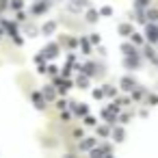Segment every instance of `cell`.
I'll return each instance as SVG.
<instances>
[{"mask_svg": "<svg viewBox=\"0 0 158 158\" xmlns=\"http://www.w3.org/2000/svg\"><path fill=\"white\" fill-rule=\"evenodd\" d=\"M80 74H85L87 78H95V76H102L104 74V65L95 63V61H87V63H80Z\"/></svg>", "mask_w": 158, "mask_h": 158, "instance_id": "6da1fadb", "label": "cell"}, {"mask_svg": "<svg viewBox=\"0 0 158 158\" xmlns=\"http://www.w3.org/2000/svg\"><path fill=\"white\" fill-rule=\"evenodd\" d=\"M143 37L147 44L158 46V22H145L143 24Z\"/></svg>", "mask_w": 158, "mask_h": 158, "instance_id": "7a4b0ae2", "label": "cell"}, {"mask_svg": "<svg viewBox=\"0 0 158 158\" xmlns=\"http://www.w3.org/2000/svg\"><path fill=\"white\" fill-rule=\"evenodd\" d=\"M121 65H123V69H128V72H134V69H139V67L143 65V56H141V54L123 56V59H121Z\"/></svg>", "mask_w": 158, "mask_h": 158, "instance_id": "3957f363", "label": "cell"}, {"mask_svg": "<svg viewBox=\"0 0 158 158\" xmlns=\"http://www.w3.org/2000/svg\"><path fill=\"white\" fill-rule=\"evenodd\" d=\"M52 2H54V0H35L33 7H31V13H33V15H44V13L52 7Z\"/></svg>", "mask_w": 158, "mask_h": 158, "instance_id": "277c9868", "label": "cell"}, {"mask_svg": "<svg viewBox=\"0 0 158 158\" xmlns=\"http://www.w3.org/2000/svg\"><path fill=\"white\" fill-rule=\"evenodd\" d=\"M67 108L72 110V115H74V117H80V119L89 113V106H87L85 102H67Z\"/></svg>", "mask_w": 158, "mask_h": 158, "instance_id": "5b68a950", "label": "cell"}, {"mask_svg": "<svg viewBox=\"0 0 158 158\" xmlns=\"http://www.w3.org/2000/svg\"><path fill=\"white\" fill-rule=\"evenodd\" d=\"M139 54H141L143 59H147V61H152V63H158V56H156V50H154V46H152V44H147V41H145V44L141 46V52H139Z\"/></svg>", "mask_w": 158, "mask_h": 158, "instance_id": "8992f818", "label": "cell"}, {"mask_svg": "<svg viewBox=\"0 0 158 158\" xmlns=\"http://www.w3.org/2000/svg\"><path fill=\"white\" fill-rule=\"evenodd\" d=\"M108 139H113L115 143H123L126 141V128L121 126V123H115L113 128H110V136Z\"/></svg>", "mask_w": 158, "mask_h": 158, "instance_id": "52a82bcc", "label": "cell"}, {"mask_svg": "<svg viewBox=\"0 0 158 158\" xmlns=\"http://www.w3.org/2000/svg\"><path fill=\"white\" fill-rule=\"evenodd\" d=\"M59 52H61V44H48V46L41 50V54H44L46 59H50V61H52V59H56V56H59Z\"/></svg>", "mask_w": 158, "mask_h": 158, "instance_id": "ba28073f", "label": "cell"}, {"mask_svg": "<svg viewBox=\"0 0 158 158\" xmlns=\"http://www.w3.org/2000/svg\"><path fill=\"white\" fill-rule=\"evenodd\" d=\"M136 85H139V82H136L132 76H121V80H119V89H121L123 93H130Z\"/></svg>", "mask_w": 158, "mask_h": 158, "instance_id": "9c48e42d", "label": "cell"}, {"mask_svg": "<svg viewBox=\"0 0 158 158\" xmlns=\"http://www.w3.org/2000/svg\"><path fill=\"white\" fill-rule=\"evenodd\" d=\"M119 50H121V54L123 56H132V54H139V48L130 41V39H126V41H121V46H119Z\"/></svg>", "mask_w": 158, "mask_h": 158, "instance_id": "30bf717a", "label": "cell"}, {"mask_svg": "<svg viewBox=\"0 0 158 158\" xmlns=\"http://www.w3.org/2000/svg\"><path fill=\"white\" fill-rule=\"evenodd\" d=\"M31 100H33V104H35V108H37V110H44V108L48 106V100L41 95V91H33Z\"/></svg>", "mask_w": 158, "mask_h": 158, "instance_id": "8fae6325", "label": "cell"}, {"mask_svg": "<svg viewBox=\"0 0 158 158\" xmlns=\"http://www.w3.org/2000/svg\"><path fill=\"white\" fill-rule=\"evenodd\" d=\"M93 145H98V139H95V136H80L78 149H80V152H89Z\"/></svg>", "mask_w": 158, "mask_h": 158, "instance_id": "7c38bea8", "label": "cell"}, {"mask_svg": "<svg viewBox=\"0 0 158 158\" xmlns=\"http://www.w3.org/2000/svg\"><path fill=\"white\" fill-rule=\"evenodd\" d=\"M93 128H95V134H98L100 139H108V136H110V128H113V126L104 121V123H95Z\"/></svg>", "mask_w": 158, "mask_h": 158, "instance_id": "4fadbf2b", "label": "cell"}, {"mask_svg": "<svg viewBox=\"0 0 158 158\" xmlns=\"http://www.w3.org/2000/svg\"><path fill=\"white\" fill-rule=\"evenodd\" d=\"M89 154L91 156H102V154H115V149H113V145H93L89 149Z\"/></svg>", "mask_w": 158, "mask_h": 158, "instance_id": "5bb4252c", "label": "cell"}, {"mask_svg": "<svg viewBox=\"0 0 158 158\" xmlns=\"http://www.w3.org/2000/svg\"><path fill=\"white\" fill-rule=\"evenodd\" d=\"M41 95H44L48 102H54V100L59 98V93H56V87H54V85H46V87L41 89Z\"/></svg>", "mask_w": 158, "mask_h": 158, "instance_id": "9a60e30c", "label": "cell"}, {"mask_svg": "<svg viewBox=\"0 0 158 158\" xmlns=\"http://www.w3.org/2000/svg\"><path fill=\"white\" fill-rule=\"evenodd\" d=\"M145 95H147V89H145V87H141V85H136V87L130 91L132 102H141V100H145Z\"/></svg>", "mask_w": 158, "mask_h": 158, "instance_id": "2e32d148", "label": "cell"}, {"mask_svg": "<svg viewBox=\"0 0 158 158\" xmlns=\"http://www.w3.org/2000/svg\"><path fill=\"white\" fill-rule=\"evenodd\" d=\"M56 28H59V22H56V20H50V22H46V24L41 26V35L50 37V35L56 33Z\"/></svg>", "mask_w": 158, "mask_h": 158, "instance_id": "e0dca14e", "label": "cell"}, {"mask_svg": "<svg viewBox=\"0 0 158 158\" xmlns=\"http://www.w3.org/2000/svg\"><path fill=\"white\" fill-rule=\"evenodd\" d=\"M134 31V26H132V22H121L119 26H117V33H119V37H130V33Z\"/></svg>", "mask_w": 158, "mask_h": 158, "instance_id": "ac0fdd59", "label": "cell"}, {"mask_svg": "<svg viewBox=\"0 0 158 158\" xmlns=\"http://www.w3.org/2000/svg\"><path fill=\"white\" fill-rule=\"evenodd\" d=\"M102 119H104L106 123H110V126H115V123H117V115H115L108 106H104V108H102Z\"/></svg>", "mask_w": 158, "mask_h": 158, "instance_id": "d6986e66", "label": "cell"}, {"mask_svg": "<svg viewBox=\"0 0 158 158\" xmlns=\"http://www.w3.org/2000/svg\"><path fill=\"white\" fill-rule=\"evenodd\" d=\"M74 85H76L78 89H89V85H91V78H87L85 74H80V72H78V76H76Z\"/></svg>", "mask_w": 158, "mask_h": 158, "instance_id": "ffe728a7", "label": "cell"}, {"mask_svg": "<svg viewBox=\"0 0 158 158\" xmlns=\"http://www.w3.org/2000/svg\"><path fill=\"white\" fill-rule=\"evenodd\" d=\"M100 89H102V93H104V98H108V100H113V98L117 95V87H115V85H110V82H106V85H102Z\"/></svg>", "mask_w": 158, "mask_h": 158, "instance_id": "44dd1931", "label": "cell"}, {"mask_svg": "<svg viewBox=\"0 0 158 158\" xmlns=\"http://www.w3.org/2000/svg\"><path fill=\"white\" fill-rule=\"evenodd\" d=\"M95 22H100V11L87 7V24H95Z\"/></svg>", "mask_w": 158, "mask_h": 158, "instance_id": "7402d4cb", "label": "cell"}, {"mask_svg": "<svg viewBox=\"0 0 158 158\" xmlns=\"http://www.w3.org/2000/svg\"><path fill=\"white\" fill-rule=\"evenodd\" d=\"M128 39H130V41H132V44H134L136 48H141V46L145 44V37H143V33H136V31H132Z\"/></svg>", "mask_w": 158, "mask_h": 158, "instance_id": "603a6c76", "label": "cell"}, {"mask_svg": "<svg viewBox=\"0 0 158 158\" xmlns=\"http://www.w3.org/2000/svg\"><path fill=\"white\" fill-rule=\"evenodd\" d=\"M78 48H82L85 54H91V41H89L87 35H85V37H78Z\"/></svg>", "mask_w": 158, "mask_h": 158, "instance_id": "cb8c5ba5", "label": "cell"}, {"mask_svg": "<svg viewBox=\"0 0 158 158\" xmlns=\"http://www.w3.org/2000/svg\"><path fill=\"white\" fill-rule=\"evenodd\" d=\"M145 22H158V9L147 7L145 9Z\"/></svg>", "mask_w": 158, "mask_h": 158, "instance_id": "d4e9b609", "label": "cell"}, {"mask_svg": "<svg viewBox=\"0 0 158 158\" xmlns=\"http://www.w3.org/2000/svg\"><path fill=\"white\" fill-rule=\"evenodd\" d=\"M113 100H115V102H117V104H119L121 108H123V106H130V104H132V98H130V93H126V95H121V98H117V95H115Z\"/></svg>", "mask_w": 158, "mask_h": 158, "instance_id": "484cf974", "label": "cell"}, {"mask_svg": "<svg viewBox=\"0 0 158 158\" xmlns=\"http://www.w3.org/2000/svg\"><path fill=\"white\" fill-rule=\"evenodd\" d=\"M130 119H132V113H128V110H121V113L117 115V123H121V126L130 123Z\"/></svg>", "mask_w": 158, "mask_h": 158, "instance_id": "4316f807", "label": "cell"}, {"mask_svg": "<svg viewBox=\"0 0 158 158\" xmlns=\"http://www.w3.org/2000/svg\"><path fill=\"white\" fill-rule=\"evenodd\" d=\"M82 121H85V126H87V128H93V126L98 123V117H95V115H89V113H87V115L82 117Z\"/></svg>", "mask_w": 158, "mask_h": 158, "instance_id": "83f0119b", "label": "cell"}, {"mask_svg": "<svg viewBox=\"0 0 158 158\" xmlns=\"http://www.w3.org/2000/svg\"><path fill=\"white\" fill-rule=\"evenodd\" d=\"M100 15H102V18H110V15H113V7H110V5L100 7Z\"/></svg>", "mask_w": 158, "mask_h": 158, "instance_id": "f1b7e54d", "label": "cell"}, {"mask_svg": "<svg viewBox=\"0 0 158 158\" xmlns=\"http://www.w3.org/2000/svg\"><path fill=\"white\" fill-rule=\"evenodd\" d=\"M87 37H89V41H91V46L102 44V35H100V33H91V35H87Z\"/></svg>", "mask_w": 158, "mask_h": 158, "instance_id": "f546056e", "label": "cell"}, {"mask_svg": "<svg viewBox=\"0 0 158 158\" xmlns=\"http://www.w3.org/2000/svg\"><path fill=\"white\" fill-rule=\"evenodd\" d=\"M65 44H67V48H69V50H76V48H78V37H69V35H67Z\"/></svg>", "mask_w": 158, "mask_h": 158, "instance_id": "4dcf8cb0", "label": "cell"}, {"mask_svg": "<svg viewBox=\"0 0 158 158\" xmlns=\"http://www.w3.org/2000/svg\"><path fill=\"white\" fill-rule=\"evenodd\" d=\"M145 100H147V104H149V106H156V104H158V95H156V93H149V91H147Z\"/></svg>", "mask_w": 158, "mask_h": 158, "instance_id": "1f68e13d", "label": "cell"}, {"mask_svg": "<svg viewBox=\"0 0 158 158\" xmlns=\"http://www.w3.org/2000/svg\"><path fill=\"white\" fill-rule=\"evenodd\" d=\"M152 0H134V9H147Z\"/></svg>", "mask_w": 158, "mask_h": 158, "instance_id": "d6a6232c", "label": "cell"}, {"mask_svg": "<svg viewBox=\"0 0 158 158\" xmlns=\"http://www.w3.org/2000/svg\"><path fill=\"white\" fill-rule=\"evenodd\" d=\"M72 72H74V69H72V65H67V63H65V67L61 69V74H59V76H63V78H72Z\"/></svg>", "mask_w": 158, "mask_h": 158, "instance_id": "836d02e7", "label": "cell"}, {"mask_svg": "<svg viewBox=\"0 0 158 158\" xmlns=\"http://www.w3.org/2000/svg\"><path fill=\"white\" fill-rule=\"evenodd\" d=\"M91 95H93V100H104V93H102V89L98 87V89H93L91 91Z\"/></svg>", "mask_w": 158, "mask_h": 158, "instance_id": "e575fe53", "label": "cell"}, {"mask_svg": "<svg viewBox=\"0 0 158 158\" xmlns=\"http://www.w3.org/2000/svg\"><path fill=\"white\" fill-rule=\"evenodd\" d=\"M76 7L78 9H87V7H91V0H76Z\"/></svg>", "mask_w": 158, "mask_h": 158, "instance_id": "d590c367", "label": "cell"}, {"mask_svg": "<svg viewBox=\"0 0 158 158\" xmlns=\"http://www.w3.org/2000/svg\"><path fill=\"white\" fill-rule=\"evenodd\" d=\"M9 2H11V7H13L15 11H20V9L24 7V0H9Z\"/></svg>", "mask_w": 158, "mask_h": 158, "instance_id": "8d00e7d4", "label": "cell"}, {"mask_svg": "<svg viewBox=\"0 0 158 158\" xmlns=\"http://www.w3.org/2000/svg\"><path fill=\"white\" fill-rule=\"evenodd\" d=\"M46 74H50V76H56V74H59L56 65H48V67H46Z\"/></svg>", "mask_w": 158, "mask_h": 158, "instance_id": "74e56055", "label": "cell"}, {"mask_svg": "<svg viewBox=\"0 0 158 158\" xmlns=\"http://www.w3.org/2000/svg\"><path fill=\"white\" fill-rule=\"evenodd\" d=\"M108 108H110V110H113V113H115V115H119V113H121V106H119V104H117V102H113V104H110V106H108Z\"/></svg>", "mask_w": 158, "mask_h": 158, "instance_id": "f35d334b", "label": "cell"}, {"mask_svg": "<svg viewBox=\"0 0 158 158\" xmlns=\"http://www.w3.org/2000/svg\"><path fill=\"white\" fill-rule=\"evenodd\" d=\"M56 108H59V110L67 108V100H56Z\"/></svg>", "mask_w": 158, "mask_h": 158, "instance_id": "ab89813d", "label": "cell"}, {"mask_svg": "<svg viewBox=\"0 0 158 158\" xmlns=\"http://www.w3.org/2000/svg\"><path fill=\"white\" fill-rule=\"evenodd\" d=\"M72 136H74V139H80V136H82V128H74V130H72Z\"/></svg>", "mask_w": 158, "mask_h": 158, "instance_id": "60d3db41", "label": "cell"}, {"mask_svg": "<svg viewBox=\"0 0 158 158\" xmlns=\"http://www.w3.org/2000/svg\"><path fill=\"white\" fill-rule=\"evenodd\" d=\"M61 117H63V119H65V121H69V119H72V113H69V110H65V108H63V110H61Z\"/></svg>", "mask_w": 158, "mask_h": 158, "instance_id": "b9f144b4", "label": "cell"}, {"mask_svg": "<svg viewBox=\"0 0 158 158\" xmlns=\"http://www.w3.org/2000/svg\"><path fill=\"white\" fill-rule=\"evenodd\" d=\"M95 48H98V54H100V56H106V48H104V46H100V44H98Z\"/></svg>", "mask_w": 158, "mask_h": 158, "instance_id": "7bdbcfd3", "label": "cell"}, {"mask_svg": "<svg viewBox=\"0 0 158 158\" xmlns=\"http://www.w3.org/2000/svg\"><path fill=\"white\" fill-rule=\"evenodd\" d=\"M139 117L147 119V117H149V110H147V108H141V110H139Z\"/></svg>", "mask_w": 158, "mask_h": 158, "instance_id": "ee69618b", "label": "cell"}, {"mask_svg": "<svg viewBox=\"0 0 158 158\" xmlns=\"http://www.w3.org/2000/svg\"><path fill=\"white\" fill-rule=\"evenodd\" d=\"M37 72L39 74H46V63H37Z\"/></svg>", "mask_w": 158, "mask_h": 158, "instance_id": "f6af8a7d", "label": "cell"}, {"mask_svg": "<svg viewBox=\"0 0 158 158\" xmlns=\"http://www.w3.org/2000/svg\"><path fill=\"white\" fill-rule=\"evenodd\" d=\"M26 20V13H22V9H20V13H18V22H24Z\"/></svg>", "mask_w": 158, "mask_h": 158, "instance_id": "bcb514c9", "label": "cell"}, {"mask_svg": "<svg viewBox=\"0 0 158 158\" xmlns=\"http://www.w3.org/2000/svg\"><path fill=\"white\" fill-rule=\"evenodd\" d=\"M156 65H158V63H156Z\"/></svg>", "mask_w": 158, "mask_h": 158, "instance_id": "7dc6e473", "label": "cell"}]
</instances>
